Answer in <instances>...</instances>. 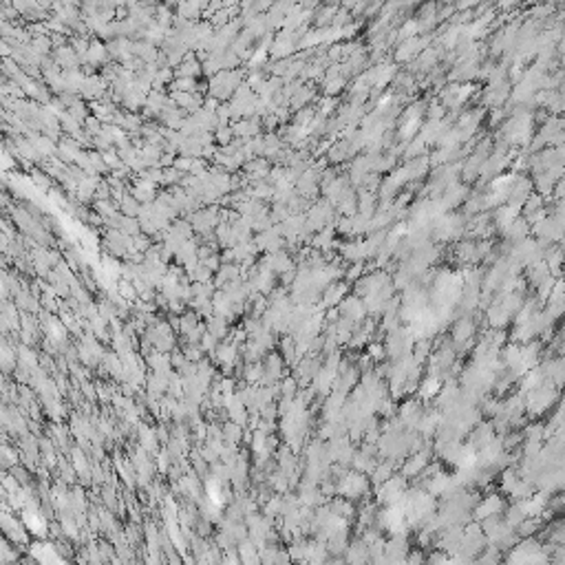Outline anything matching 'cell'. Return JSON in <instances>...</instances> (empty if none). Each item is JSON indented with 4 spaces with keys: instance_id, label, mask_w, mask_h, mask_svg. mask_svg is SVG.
Instances as JSON below:
<instances>
[{
    "instance_id": "cell-1",
    "label": "cell",
    "mask_w": 565,
    "mask_h": 565,
    "mask_svg": "<svg viewBox=\"0 0 565 565\" xmlns=\"http://www.w3.org/2000/svg\"><path fill=\"white\" fill-rule=\"evenodd\" d=\"M217 221V210H203V212H194L192 217V227L199 232H208Z\"/></svg>"
},
{
    "instance_id": "cell-2",
    "label": "cell",
    "mask_w": 565,
    "mask_h": 565,
    "mask_svg": "<svg viewBox=\"0 0 565 565\" xmlns=\"http://www.w3.org/2000/svg\"><path fill=\"white\" fill-rule=\"evenodd\" d=\"M173 99L179 106H183V109H190V111H199L201 104H203V99L199 97V95H194V93H179V91H175Z\"/></svg>"
},
{
    "instance_id": "cell-3",
    "label": "cell",
    "mask_w": 565,
    "mask_h": 565,
    "mask_svg": "<svg viewBox=\"0 0 565 565\" xmlns=\"http://www.w3.org/2000/svg\"><path fill=\"white\" fill-rule=\"evenodd\" d=\"M199 71H201L199 62H196L192 55H186V60H183L179 64V69H177V75H179V78H194Z\"/></svg>"
},
{
    "instance_id": "cell-4",
    "label": "cell",
    "mask_w": 565,
    "mask_h": 565,
    "mask_svg": "<svg viewBox=\"0 0 565 565\" xmlns=\"http://www.w3.org/2000/svg\"><path fill=\"white\" fill-rule=\"evenodd\" d=\"M104 86H106L104 80H99V78H95V75H91V78L84 82V86H82V93H84L86 97H99V95H102V88H104Z\"/></svg>"
},
{
    "instance_id": "cell-5",
    "label": "cell",
    "mask_w": 565,
    "mask_h": 565,
    "mask_svg": "<svg viewBox=\"0 0 565 565\" xmlns=\"http://www.w3.org/2000/svg\"><path fill=\"white\" fill-rule=\"evenodd\" d=\"M106 60V49L102 47L99 42H93L91 47H88V55H86V62H91V64H102V62Z\"/></svg>"
},
{
    "instance_id": "cell-6",
    "label": "cell",
    "mask_w": 565,
    "mask_h": 565,
    "mask_svg": "<svg viewBox=\"0 0 565 565\" xmlns=\"http://www.w3.org/2000/svg\"><path fill=\"white\" fill-rule=\"evenodd\" d=\"M119 206H122V210H124V217H135V214L142 212V206H139V201L135 196H124Z\"/></svg>"
},
{
    "instance_id": "cell-7",
    "label": "cell",
    "mask_w": 565,
    "mask_h": 565,
    "mask_svg": "<svg viewBox=\"0 0 565 565\" xmlns=\"http://www.w3.org/2000/svg\"><path fill=\"white\" fill-rule=\"evenodd\" d=\"M173 88L179 93H192L196 88V80L194 78H177L173 82Z\"/></svg>"
},
{
    "instance_id": "cell-8",
    "label": "cell",
    "mask_w": 565,
    "mask_h": 565,
    "mask_svg": "<svg viewBox=\"0 0 565 565\" xmlns=\"http://www.w3.org/2000/svg\"><path fill=\"white\" fill-rule=\"evenodd\" d=\"M232 130L239 132V135H254V132L258 130V124H254V122H241L239 126H234Z\"/></svg>"
},
{
    "instance_id": "cell-9",
    "label": "cell",
    "mask_w": 565,
    "mask_h": 565,
    "mask_svg": "<svg viewBox=\"0 0 565 565\" xmlns=\"http://www.w3.org/2000/svg\"><path fill=\"white\" fill-rule=\"evenodd\" d=\"M208 494H210V499L214 501V504H221V501H223V497H221V488H219V481H217V479L208 481Z\"/></svg>"
},
{
    "instance_id": "cell-10",
    "label": "cell",
    "mask_w": 565,
    "mask_h": 565,
    "mask_svg": "<svg viewBox=\"0 0 565 565\" xmlns=\"http://www.w3.org/2000/svg\"><path fill=\"white\" fill-rule=\"evenodd\" d=\"M24 521L29 523V528L34 530V532H44V521H42V519L38 517V515L34 517V515L29 512V515H24Z\"/></svg>"
},
{
    "instance_id": "cell-11",
    "label": "cell",
    "mask_w": 565,
    "mask_h": 565,
    "mask_svg": "<svg viewBox=\"0 0 565 565\" xmlns=\"http://www.w3.org/2000/svg\"><path fill=\"white\" fill-rule=\"evenodd\" d=\"M179 177H181V170H177V168H168V170H163V181H179Z\"/></svg>"
}]
</instances>
